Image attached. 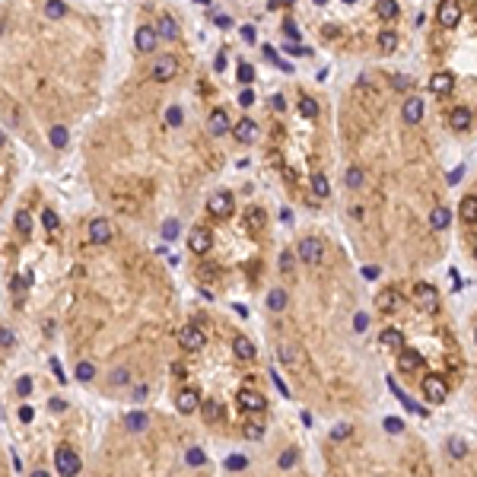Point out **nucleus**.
Segmentation results:
<instances>
[{
  "label": "nucleus",
  "mask_w": 477,
  "mask_h": 477,
  "mask_svg": "<svg viewBox=\"0 0 477 477\" xmlns=\"http://www.w3.org/2000/svg\"><path fill=\"white\" fill-rule=\"evenodd\" d=\"M379 42H382V51H385V54H391V51L398 48V35H394V32H385Z\"/></svg>",
  "instance_id": "13"
},
{
  "label": "nucleus",
  "mask_w": 477,
  "mask_h": 477,
  "mask_svg": "<svg viewBox=\"0 0 477 477\" xmlns=\"http://www.w3.org/2000/svg\"><path fill=\"white\" fill-rule=\"evenodd\" d=\"M213 93L182 13L163 0H140L131 64L80 140L89 188L114 223H178V204L220 172L216 140L232 124L226 108L213 105Z\"/></svg>",
  "instance_id": "1"
},
{
  "label": "nucleus",
  "mask_w": 477,
  "mask_h": 477,
  "mask_svg": "<svg viewBox=\"0 0 477 477\" xmlns=\"http://www.w3.org/2000/svg\"><path fill=\"white\" fill-rule=\"evenodd\" d=\"M379 347H385V350H401L404 347V331L401 328H385L379 334Z\"/></svg>",
  "instance_id": "9"
},
{
  "label": "nucleus",
  "mask_w": 477,
  "mask_h": 477,
  "mask_svg": "<svg viewBox=\"0 0 477 477\" xmlns=\"http://www.w3.org/2000/svg\"><path fill=\"white\" fill-rule=\"evenodd\" d=\"M458 220H461L464 226H471V223H477V194H468V197H461V204H458Z\"/></svg>",
  "instance_id": "7"
},
{
  "label": "nucleus",
  "mask_w": 477,
  "mask_h": 477,
  "mask_svg": "<svg viewBox=\"0 0 477 477\" xmlns=\"http://www.w3.org/2000/svg\"><path fill=\"white\" fill-rule=\"evenodd\" d=\"M420 391H423L426 401H432V404H442V401L449 398V382H445V375L430 372V375H423V382H420Z\"/></svg>",
  "instance_id": "5"
},
{
  "label": "nucleus",
  "mask_w": 477,
  "mask_h": 477,
  "mask_svg": "<svg viewBox=\"0 0 477 477\" xmlns=\"http://www.w3.org/2000/svg\"><path fill=\"white\" fill-rule=\"evenodd\" d=\"M375 10H379L385 19H398V0H379Z\"/></svg>",
  "instance_id": "12"
},
{
  "label": "nucleus",
  "mask_w": 477,
  "mask_h": 477,
  "mask_svg": "<svg viewBox=\"0 0 477 477\" xmlns=\"http://www.w3.org/2000/svg\"><path fill=\"white\" fill-rule=\"evenodd\" d=\"M436 19H439V25H442V29H455L458 19H461V10H458L455 0H442V4H439Z\"/></svg>",
  "instance_id": "6"
},
{
  "label": "nucleus",
  "mask_w": 477,
  "mask_h": 477,
  "mask_svg": "<svg viewBox=\"0 0 477 477\" xmlns=\"http://www.w3.org/2000/svg\"><path fill=\"white\" fill-rule=\"evenodd\" d=\"M16 143L13 137L0 127V220H4V207H6V197L13 191V182H16ZM16 350V337H13V322L4 318V305H0V372H4L6 360L10 353Z\"/></svg>",
  "instance_id": "4"
},
{
  "label": "nucleus",
  "mask_w": 477,
  "mask_h": 477,
  "mask_svg": "<svg viewBox=\"0 0 477 477\" xmlns=\"http://www.w3.org/2000/svg\"><path fill=\"white\" fill-rule=\"evenodd\" d=\"M420 118H423V102H420L417 95H411V99L404 102V121L407 124H420Z\"/></svg>",
  "instance_id": "10"
},
{
  "label": "nucleus",
  "mask_w": 477,
  "mask_h": 477,
  "mask_svg": "<svg viewBox=\"0 0 477 477\" xmlns=\"http://www.w3.org/2000/svg\"><path fill=\"white\" fill-rule=\"evenodd\" d=\"M4 468H6V464H4V452H0V474H4Z\"/></svg>",
  "instance_id": "14"
},
{
  "label": "nucleus",
  "mask_w": 477,
  "mask_h": 477,
  "mask_svg": "<svg viewBox=\"0 0 477 477\" xmlns=\"http://www.w3.org/2000/svg\"><path fill=\"white\" fill-rule=\"evenodd\" d=\"M86 242L70 252L61 293L64 353L73 382L127 404H143L163 385L178 350V293L156 254L112 216L86 223Z\"/></svg>",
  "instance_id": "2"
},
{
  "label": "nucleus",
  "mask_w": 477,
  "mask_h": 477,
  "mask_svg": "<svg viewBox=\"0 0 477 477\" xmlns=\"http://www.w3.org/2000/svg\"><path fill=\"white\" fill-rule=\"evenodd\" d=\"M452 86H455V76L445 73V70H439V73L430 76V93L445 95V93H452Z\"/></svg>",
  "instance_id": "8"
},
{
  "label": "nucleus",
  "mask_w": 477,
  "mask_h": 477,
  "mask_svg": "<svg viewBox=\"0 0 477 477\" xmlns=\"http://www.w3.org/2000/svg\"><path fill=\"white\" fill-rule=\"evenodd\" d=\"M474 194H477V188H474Z\"/></svg>",
  "instance_id": "15"
},
{
  "label": "nucleus",
  "mask_w": 477,
  "mask_h": 477,
  "mask_svg": "<svg viewBox=\"0 0 477 477\" xmlns=\"http://www.w3.org/2000/svg\"><path fill=\"white\" fill-rule=\"evenodd\" d=\"M452 127H455V131H468L471 127V112L468 108H455V112H452Z\"/></svg>",
  "instance_id": "11"
},
{
  "label": "nucleus",
  "mask_w": 477,
  "mask_h": 477,
  "mask_svg": "<svg viewBox=\"0 0 477 477\" xmlns=\"http://www.w3.org/2000/svg\"><path fill=\"white\" fill-rule=\"evenodd\" d=\"M112 32L86 0H0V127L57 163L108 93Z\"/></svg>",
  "instance_id": "3"
}]
</instances>
